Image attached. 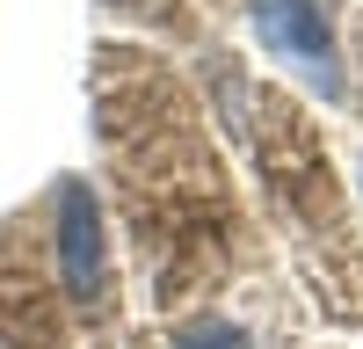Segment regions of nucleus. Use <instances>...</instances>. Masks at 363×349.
Returning a JSON list of instances; mask_svg holds the SVG:
<instances>
[{
    "label": "nucleus",
    "instance_id": "nucleus-1",
    "mask_svg": "<svg viewBox=\"0 0 363 349\" xmlns=\"http://www.w3.org/2000/svg\"><path fill=\"white\" fill-rule=\"evenodd\" d=\"M102 109L116 174H124L116 189H124L138 255L160 284V306H211V291L240 255L233 189L211 138L189 124L174 80L153 73V58H109Z\"/></svg>",
    "mask_w": 363,
    "mask_h": 349
},
{
    "label": "nucleus",
    "instance_id": "nucleus-2",
    "mask_svg": "<svg viewBox=\"0 0 363 349\" xmlns=\"http://www.w3.org/2000/svg\"><path fill=\"white\" fill-rule=\"evenodd\" d=\"M255 22H262L269 44H284L298 66H313L320 87L335 95V51H327V22H320V8H306V0H262Z\"/></svg>",
    "mask_w": 363,
    "mask_h": 349
}]
</instances>
